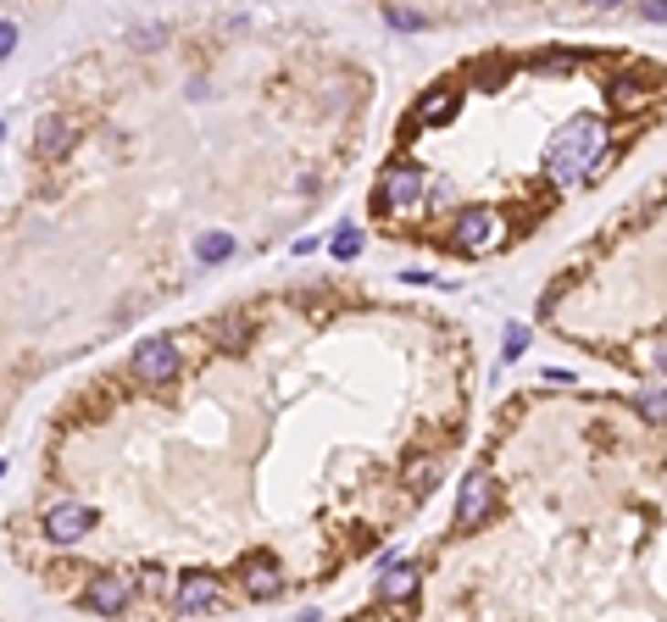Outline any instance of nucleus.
I'll return each instance as SVG.
<instances>
[{"mask_svg":"<svg viewBox=\"0 0 667 622\" xmlns=\"http://www.w3.org/2000/svg\"><path fill=\"white\" fill-rule=\"evenodd\" d=\"M600 145H607V122L600 117H567L562 128H556V140L545 145V178H556V184H584L589 173H595V162H600Z\"/></svg>","mask_w":667,"mask_h":622,"instance_id":"nucleus-1","label":"nucleus"},{"mask_svg":"<svg viewBox=\"0 0 667 622\" xmlns=\"http://www.w3.org/2000/svg\"><path fill=\"white\" fill-rule=\"evenodd\" d=\"M184 373V351H178V339L156 333L145 339L140 351H133V378H145V384H173Z\"/></svg>","mask_w":667,"mask_h":622,"instance_id":"nucleus-2","label":"nucleus"},{"mask_svg":"<svg viewBox=\"0 0 667 622\" xmlns=\"http://www.w3.org/2000/svg\"><path fill=\"white\" fill-rule=\"evenodd\" d=\"M423 195H429V178H423V167H407V162H395L384 173V184H378L384 206H418Z\"/></svg>","mask_w":667,"mask_h":622,"instance_id":"nucleus-3","label":"nucleus"},{"mask_svg":"<svg viewBox=\"0 0 667 622\" xmlns=\"http://www.w3.org/2000/svg\"><path fill=\"white\" fill-rule=\"evenodd\" d=\"M128 600H133V584H128V578H117V573H95V578H90V589H84V606H90V611H101V617L128 611Z\"/></svg>","mask_w":667,"mask_h":622,"instance_id":"nucleus-4","label":"nucleus"},{"mask_svg":"<svg viewBox=\"0 0 667 622\" xmlns=\"http://www.w3.org/2000/svg\"><path fill=\"white\" fill-rule=\"evenodd\" d=\"M490 506H495V483H490V472H473L461 483V495H456V522H484L490 517Z\"/></svg>","mask_w":667,"mask_h":622,"instance_id":"nucleus-5","label":"nucleus"},{"mask_svg":"<svg viewBox=\"0 0 667 622\" xmlns=\"http://www.w3.org/2000/svg\"><path fill=\"white\" fill-rule=\"evenodd\" d=\"M90 528H95V511L90 506H50L45 511V539H56V544H73Z\"/></svg>","mask_w":667,"mask_h":622,"instance_id":"nucleus-6","label":"nucleus"},{"mask_svg":"<svg viewBox=\"0 0 667 622\" xmlns=\"http://www.w3.org/2000/svg\"><path fill=\"white\" fill-rule=\"evenodd\" d=\"M456 245L461 250H490V245H501V217L484 212V206H473V212L456 223Z\"/></svg>","mask_w":667,"mask_h":622,"instance_id":"nucleus-7","label":"nucleus"},{"mask_svg":"<svg viewBox=\"0 0 667 622\" xmlns=\"http://www.w3.org/2000/svg\"><path fill=\"white\" fill-rule=\"evenodd\" d=\"M239 578H245V589H250L256 600H267V595H279V589H284V573L267 562V556H250V562L239 567Z\"/></svg>","mask_w":667,"mask_h":622,"instance_id":"nucleus-8","label":"nucleus"},{"mask_svg":"<svg viewBox=\"0 0 667 622\" xmlns=\"http://www.w3.org/2000/svg\"><path fill=\"white\" fill-rule=\"evenodd\" d=\"M217 606V584L212 578H184L178 584V611H206Z\"/></svg>","mask_w":667,"mask_h":622,"instance_id":"nucleus-9","label":"nucleus"},{"mask_svg":"<svg viewBox=\"0 0 667 622\" xmlns=\"http://www.w3.org/2000/svg\"><path fill=\"white\" fill-rule=\"evenodd\" d=\"M67 145H73V128H67L61 117H45V122H39V145H34V151L50 162V156H61Z\"/></svg>","mask_w":667,"mask_h":622,"instance_id":"nucleus-10","label":"nucleus"},{"mask_svg":"<svg viewBox=\"0 0 667 622\" xmlns=\"http://www.w3.org/2000/svg\"><path fill=\"white\" fill-rule=\"evenodd\" d=\"M212 339L223 344V351H245V344H250V322H245V317H223V322L212 328Z\"/></svg>","mask_w":667,"mask_h":622,"instance_id":"nucleus-11","label":"nucleus"},{"mask_svg":"<svg viewBox=\"0 0 667 622\" xmlns=\"http://www.w3.org/2000/svg\"><path fill=\"white\" fill-rule=\"evenodd\" d=\"M612 106H618V111H634V106H645V84H640L634 73L612 79Z\"/></svg>","mask_w":667,"mask_h":622,"instance_id":"nucleus-12","label":"nucleus"},{"mask_svg":"<svg viewBox=\"0 0 667 622\" xmlns=\"http://www.w3.org/2000/svg\"><path fill=\"white\" fill-rule=\"evenodd\" d=\"M412 589H418V573H412V567H395V573H384V584H378L384 600H407Z\"/></svg>","mask_w":667,"mask_h":622,"instance_id":"nucleus-13","label":"nucleus"},{"mask_svg":"<svg viewBox=\"0 0 667 622\" xmlns=\"http://www.w3.org/2000/svg\"><path fill=\"white\" fill-rule=\"evenodd\" d=\"M439 483V456H418V461H407V490H434Z\"/></svg>","mask_w":667,"mask_h":622,"instance_id":"nucleus-14","label":"nucleus"},{"mask_svg":"<svg viewBox=\"0 0 667 622\" xmlns=\"http://www.w3.org/2000/svg\"><path fill=\"white\" fill-rule=\"evenodd\" d=\"M234 250V239L228 234H206V239H200V261H223Z\"/></svg>","mask_w":667,"mask_h":622,"instance_id":"nucleus-15","label":"nucleus"},{"mask_svg":"<svg viewBox=\"0 0 667 622\" xmlns=\"http://www.w3.org/2000/svg\"><path fill=\"white\" fill-rule=\"evenodd\" d=\"M450 111H456V95H434V100L423 106V122H445Z\"/></svg>","mask_w":667,"mask_h":622,"instance_id":"nucleus-16","label":"nucleus"},{"mask_svg":"<svg viewBox=\"0 0 667 622\" xmlns=\"http://www.w3.org/2000/svg\"><path fill=\"white\" fill-rule=\"evenodd\" d=\"M640 417H651V423H667V395H640Z\"/></svg>","mask_w":667,"mask_h":622,"instance_id":"nucleus-17","label":"nucleus"},{"mask_svg":"<svg viewBox=\"0 0 667 622\" xmlns=\"http://www.w3.org/2000/svg\"><path fill=\"white\" fill-rule=\"evenodd\" d=\"M356 250H362V234H356V228H345L340 239H334V256H340V261H351Z\"/></svg>","mask_w":667,"mask_h":622,"instance_id":"nucleus-18","label":"nucleus"},{"mask_svg":"<svg viewBox=\"0 0 667 622\" xmlns=\"http://www.w3.org/2000/svg\"><path fill=\"white\" fill-rule=\"evenodd\" d=\"M384 17H389L395 28H423V12H407V6H389Z\"/></svg>","mask_w":667,"mask_h":622,"instance_id":"nucleus-19","label":"nucleus"},{"mask_svg":"<svg viewBox=\"0 0 667 622\" xmlns=\"http://www.w3.org/2000/svg\"><path fill=\"white\" fill-rule=\"evenodd\" d=\"M528 351V328H506V362Z\"/></svg>","mask_w":667,"mask_h":622,"instance_id":"nucleus-20","label":"nucleus"},{"mask_svg":"<svg viewBox=\"0 0 667 622\" xmlns=\"http://www.w3.org/2000/svg\"><path fill=\"white\" fill-rule=\"evenodd\" d=\"M133 45H162V28H151V23L133 28Z\"/></svg>","mask_w":667,"mask_h":622,"instance_id":"nucleus-21","label":"nucleus"},{"mask_svg":"<svg viewBox=\"0 0 667 622\" xmlns=\"http://www.w3.org/2000/svg\"><path fill=\"white\" fill-rule=\"evenodd\" d=\"M12 45H17V28H12V23H0V56H6Z\"/></svg>","mask_w":667,"mask_h":622,"instance_id":"nucleus-22","label":"nucleus"},{"mask_svg":"<svg viewBox=\"0 0 667 622\" xmlns=\"http://www.w3.org/2000/svg\"><path fill=\"white\" fill-rule=\"evenodd\" d=\"M645 17H651V23H667V0H656V6H645Z\"/></svg>","mask_w":667,"mask_h":622,"instance_id":"nucleus-23","label":"nucleus"},{"mask_svg":"<svg viewBox=\"0 0 667 622\" xmlns=\"http://www.w3.org/2000/svg\"><path fill=\"white\" fill-rule=\"evenodd\" d=\"M651 356H656V367H662V373H667V333H662V339H656V351H651Z\"/></svg>","mask_w":667,"mask_h":622,"instance_id":"nucleus-24","label":"nucleus"}]
</instances>
